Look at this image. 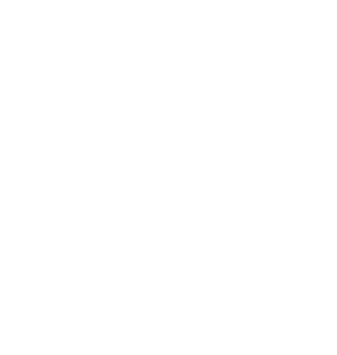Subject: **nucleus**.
<instances>
[]
</instances>
